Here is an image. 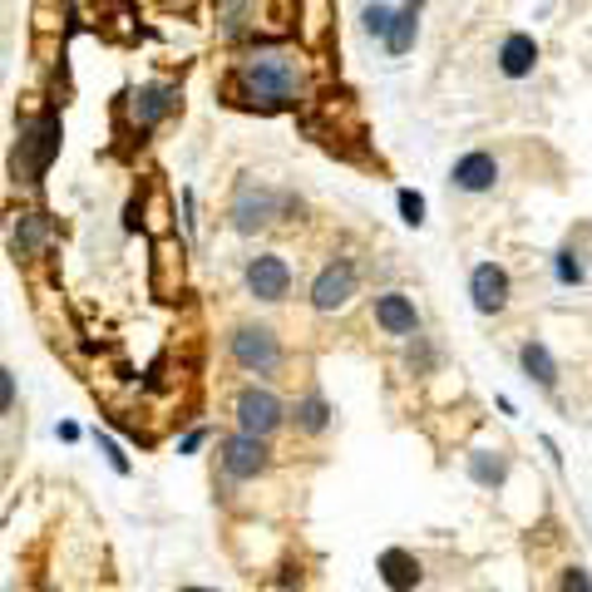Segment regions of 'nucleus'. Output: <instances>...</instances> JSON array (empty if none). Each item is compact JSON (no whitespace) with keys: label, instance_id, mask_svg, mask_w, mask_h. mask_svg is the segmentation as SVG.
Segmentation results:
<instances>
[{"label":"nucleus","instance_id":"7","mask_svg":"<svg viewBox=\"0 0 592 592\" xmlns=\"http://www.w3.org/2000/svg\"><path fill=\"white\" fill-rule=\"evenodd\" d=\"M351 297H355V267H351V262H331V267L316 272V281H312V306H316L322 316L341 312Z\"/></svg>","mask_w":592,"mask_h":592},{"label":"nucleus","instance_id":"1","mask_svg":"<svg viewBox=\"0 0 592 592\" xmlns=\"http://www.w3.org/2000/svg\"><path fill=\"white\" fill-rule=\"evenodd\" d=\"M237 95L242 104L262 109V114H277V109H297L306 89V65L291 45H257L237 60Z\"/></svg>","mask_w":592,"mask_h":592},{"label":"nucleus","instance_id":"22","mask_svg":"<svg viewBox=\"0 0 592 592\" xmlns=\"http://www.w3.org/2000/svg\"><path fill=\"white\" fill-rule=\"evenodd\" d=\"M252 5H257V0H217V11H223L227 30H237V25H242V15H248Z\"/></svg>","mask_w":592,"mask_h":592},{"label":"nucleus","instance_id":"11","mask_svg":"<svg viewBox=\"0 0 592 592\" xmlns=\"http://www.w3.org/2000/svg\"><path fill=\"white\" fill-rule=\"evenodd\" d=\"M376 326L386 336H415L420 331V312L410 302L405 291H380L376 297Z\"/></svg>","mask_w":592,"mask_h":592},{"label":"nucleus","instance_id":"12","mask_svg":"<svg viewBox=\"0 0 592 592\" xmlns=\"http://www.w3.org/2000/svg\"><path fill=\"white\" fill-rule=\"evenodd\" d=\"M124 104H129L134 129H153V124H159V118L173 109V89L168 85H143V89H134Z\"/></svg>","mask_w":592,"mask_h":592},{"label":"nucleus","instance_id":"18","mask_svg":"<svg viewBox=\"0 0 592 592\" xmlns=\"http://www.w3.org/2000/svg\"><path fill=\"white\" fill-rule=\"evenodd\" d=\"M45 237H50L45 213H21V223H15V252H21V257H35V252L45 248Z\"/></svg>","mask_w":592,"mask_h":592},{"label":"nucleus","instance_id":"10","mask_svg":"<svg viewBox=\"0 0 592 592\" xmlns=\"http://www.w3.org/2000/svg\"><path fill=\"white\" fill-rule=\"evenodd\" d=\"M450 184L459 188V193H489V188L499 184V159H494V153H484V149L464 153V159L454 163Z\"/></svg>","mask_w":592,"mask_h":592},{"label":"nucleus","instance_id":"17","mask_svg":"<svg viewBox=\"0 0 592 592\" xmlns=\"http://www.w3.org/2000/svg\"><path fill=\"white\" fill-rule=\"evenodd\" d=\"M291 420H297V430H302V434H326V425H331V405H326V400L312 390V395L297 400Z\"/></svg>","mask_w":592,"mask_h":592},{"label":"nucleus","instance_id":"16","mask_svg":"<svg viewBox=\"0 0 592 592\" xmlns=\"http://www.w3.org/2000/svg\"><path fill=\"white\" fill-rule=\"evenodd\" d=\"M518 361H524L528 380H539L543 390H558V361L549 355V345L543 341H528L524 351H518Z\"/></svg>","mask_w":592,"mask_h":592},{"label":"nucleus","instance_id":"27","mask_svg":"<svg viewBox=\"0 0 592 592\" xmlns=\"http://www.w3.org/2000/svg\"><path fill=\"white\" fill-rule=\"evenodd\" d=\"M184 592H198V588H184Z\"/></svg>","mask_w":592,"mask_h":592},{"label":"nucleus","instance_id":"8","mask_svg":"<svg viewBox=\"0 0 592 592\" xmlns=\"http://www.w3.org/2000/svg\"><path fill=\"white\" fill-rule=\"evenodd\" d=\"M248 291L257 297V302H287L291 267L277 257V252H262V257L248 262Z\"/></svg>","mask_w":592,"mask_h":592},{"label":"nucleus","instance_id":"6","mask_svg":"<svg viewBox=\"0 0 592 592\" xmlns=\"http://www.w3.org/2000/svg\"><path fill=\"white\" fill-rule=\"evenodd\" d=\"M272 454H267V440H257V434H227L223 440V474L227 479H257V474H267Z\"/></svg>","mask_w":592,"mask_h":592},{"label":"nucleus","instance_id":"24","mask_svg":"<svg viewBox=\"0 0 592 592\" xmlns=\"http://www.w3.org/2000/svg\"><path fill=\"white\" fill-rule=\"evenodd\" d=\"M0 410H15V370H0Z\"/></svg>","mask_w":592,"mask_h":592},{"label":"nucleus","instance_id":"9","mask_svg":"<svg viewBox=\"0 0 592 592\" xmlns=\"http://www.w3.org/2000/svg\"><path fill=\"white\" fill-rule=\"evenodd\" d=\"M469 297H474V312H484V316L504 312V306H508V272H504V267H494V262H484V267H474V277H469Z\"/></svg>","mask_w":592,"mask_h":592},{"label":"nucleus","instance_id":"25","mask_svg":"<svg viewBox=\"0 0 592 592\" xmlns=\"http://www.w3.org/2000/svg\"><path fill=\"white\" fill-rule=\"evenodd\" d=\"M572 257H578V252H558V281H582V267Z\"/></svg>","mask_w":592,"mask_h":592},{"label":"nucleus","instance_id":"3","mask_svg":"<svg viewBox=\"0 0 592 592\" xmlns=\"http://www.w3.org/2000/svg\"><path fill=\"white\" fill-rule=\"evenodd\" d=\"M291 207L287 193H272L262 184H242L232 198V227L237 232H257V227H272L281 213Z\"/></svg>","mask_w":592,"mask_h":592},{"label":"nucleus","instance_id":"21","mask_svg":"<svg viewBox=\"0 0 592 592\" xmlns=\"http://www.w3.org/2000/svg\"><path fill=\"white\" fill-rule=\"evenodd\" d=\"M395 203H400V217H405L410 227H420V223H425V198H420V193H410V188H400Z\"/></svg>","mask_w":592,"mask_h":592},{"label":"nucleus","instance_id":"26","mask_svg":"<svg viewBox=\"0 0 592 592\" xmlns=\"http://www.w3.org/2000/svg\"><path fill=\"white\" fill-rule=\"evenodd\" d=\"M99 450H104V454H109V464H114V469H118V474H129V459H124V450H118V444H114V440H104V434H99Z\"/></svg>","mask_w":592,"mask_h":592},{"label":"nucleus","instance_id":"13","mask_svg":"<svg viewBox=\"0 0 592 592\" xmlns=\"http://www.w3.org/2000/svg\"><path fill=\"white\" fill-rule=\"evenodd\" d=\"M533 65H539V45H533V35H524V30L504 35V45H499V70H504L508 79H528Z\"/></svg>","mask_w":592,"mask_h":592},{"label":"nucleus","instance_id":"4","mask_svg":"<svg viewBox=\"0 0 592 592\" xmlns=\"http://www.w3.org/2000/svg\"><path fill=\"white\" fill-rule=\"evenodd\" d=\"M227 351H232V361L248 370V376H272V370L281 366V345L267 326H237Z\"/></svg>","mask_w":592,"mask_h":592},{"label":"nucleus","instance_id":"19","mask_svg":"<svg viewBox=\"0 0 592 592\" xmlns=\"http://www.w3.org/2000/svg\"><path fill=\"white\" fill-rule=\"evenodd\" d=\"M469 474H474V484H484V489H499L504 484V474H508V464L499 459H489V450L484 454H469Z\"/></svg>","mask_w":592,"mask_h":592},{"label":"nucleus","instance_id":"2","mask_svg":"<svg viewBox=\"0 0 592 592\" xmlns=\"http://www.w3.org/2000/svg\"><path fill=\"white\" fill-rule=\"evenodd\" d=\"M54 153H60V118L54 114L30 118V124L21 129V149H15V178L40 184V173L50 168Z\"/></svg>","mask_w":592,"mask_h":592},{"label":"nucleus","instance_id":"20","mask_svg":"<svg viewBox=\"0 0 592 592\" xmlns=\"http://www.w3.org/2000/svg\"><path fill=\"white\" fill-rule=\"evenodd\" d=\"M390 25H395V11H390V5H380V0H370L366 11H361V30H366L370 40H386Z\"/></svg>","mask_w":592,"mask_h":592},{"label":"nucleus","instance_id":"14","mask_svg":"<svg viewBox=\"0 0 592 592\" xmlns=\"http://www.w3.org/2000/svg\"><path fill=\"white\" fill-rule=\"evenodd\" d=\"M380 578H386L390 592H410L415 582H420V558L405 549H386L380 553Z\"/></svg>","mask_w":592,"mask_h":592},{"label":"nucleus","instance_id":"15","mask_svg":"<svg viewBox=\"0 0 592 592\" xmlns=\"http://www.w3.org/2000/svg\"><path fill=\"white\" fill-rule=\"evenodd\" d=\"M415 35H420V0H410V5L395 11V25H390V35H386V50L400 60V54L415 50Z\"/></svg>","mask_w":592,"mask_h":592},{"label":"nucleus","instance_id":"23","mask_svg":"<svg viewBox=\"0 0 592 592\" xmlns=\"http://www.w3.org/2000/svg\"><path fill=\"white\" fill-rule=\"evenodd\" d=\"M558 592H592V572L588 568H568L558 582Z\"/></svg>","mask_w":592,"mask_h":592},{"label":"nucleus","instance_id":"5","mask_svg":"<svg viewBox=\"0 0 592 592\" xmlns=\"http://www.w3.org/2000/svg\"><path fill=\"white\" fill-rule=\"evenodd\" d=\"M232 415H237V430H242V434H257V440L277 434V430H281V420H287V410H281V400L272 395V390H257V386L237 395Z\"/></svg>","mask_w":592,"mask_h":592}]
</instances>
